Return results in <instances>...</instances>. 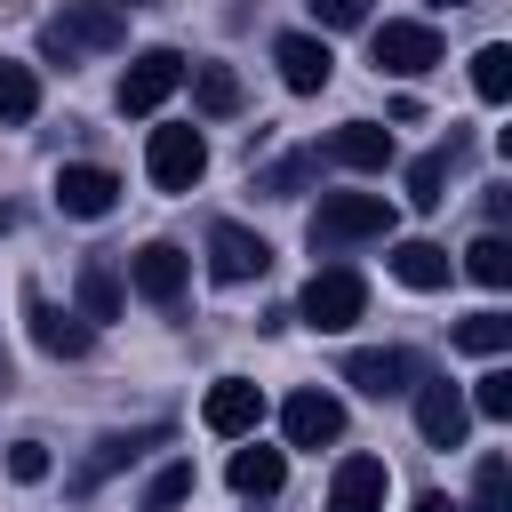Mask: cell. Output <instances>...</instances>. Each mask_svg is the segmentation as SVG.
<instances>
[{"label":"cell","instance_id":"1","mask_svg":"<svg viewBox=\"0 0 512 512\" xmlns=\"http://www.w3.org/2000/svg\"><path fill=\"white\" fill-rule=\"evenodd\" d=\"M360 240H392V200L384 192H320L312 248H360Z\"/></svg>","mask_w":512,"mask_h":512},{"label":"cell","instance_id":"2","mask_svg":"<svg viewBox=\"0 0 512 512\" xmlns=\"http://www.w3.org/2000/svg\"><path fill=\"white\" fill-rule=\"evenodd\" d=\"M360 312H368V280H360L352 264H328V272H312V280H304V296H296V320H304V328H320V336L352 328Z\"/></svg>","mask_w":512,"mask_h":512},{"label":"cell","instance_id":"3","mask_svg":"<svg viewBox=\"0 0 512 512\" xmlns=\"http://www.w3.org/2000/svg\"><path fill=\"white\" fill-rule=\"evenodd\" d=\"M144 176H152L160 192H192V184L208 176V144H200V128H152V144H144Z\"/></svg>","mask_w":512,"mask_h":512},{"label":"cell","instance_id":"4","mask_svg":"<svg viewBox=\"0 0 512 512\" xmlns=\"http://www.w3.org/2000/svg\"><path fill=\"white\" fill-rule=\"evenodd\" d=\"M368 56H376V72L416 80V72H432V64H440V32H432V24H416V16H392V24H376Z\"/></svg>","mask_w":512,"mask_h":512},{"label":"cell","instance_id":"5","mask_svg":"<svg viewBox=\"0 0 512 512\" xmlns=\"http://www.w3.org/2000/svg\"><path fill=\"white\" fill-rule=\"evenodd\" d=\"M176 88H184V56H176V48H144V56L120 72V112L144 120V112H160Z\"/></svg>","mask_w":512,"mask_h":512},{"label":"cell","instance_id":"6","mask_svg":"<svg viewBox=\"0 0 512 512\" xmlns=\"http://www.w3.org/2000/svg\"><path fill=\"white\" fill-rule=\"evenodd\" d=\"M408 392H416V432H424V448H464V432H472L464 392H456L448 376H424V384H408Z\"/></svg>","mask_w":512,"mask_h":512},{"label":"cell","instance_id":"7","mask_svg":"<svg viewBox=\"0 0 512 512\" xmlns=\"http://www.w3.org/2000/svg\"><path fill=\"white\" fill-rule=\"evenodd\" d=\"M280 432H288V448H328V440H344V400L304 384L280 400Z\"/></svg>","mask_w":512,"mask_h":512},{"label":"cell","instance_id":"8","mask_svg":"<svg viewBox=\"0 0 512 512\" xmlns=\"http://www.w3.org/2000/svg\"><path fill=\"white\" fill-rule=\"evenodd\" d=\"M184 280H192V256H184L176 240H144V248L128 256V288H136L144 304H176Z\"/></svg>","mask_w":512,"mask_h":512},{"label":"cell","instance_id":"9","mask_svg":"<svg viewBox=\"0 0 512 512\" xmlns=\"http://www.w3.org/2000/svg\"><path fill=\"white\" fill-rule=\"evenodd\" d=\"M200 424H208L216 440H248V432L264 424V392H256L248 376H216L208 400H200Z\"/></svg>","mask_w":512,"mask_h":512},{"label":"cell","instance_id":"10","mask_svg":"<svg viewBox=\"0 0 512 512\" xmlns=\"http://www.w3.org/2000/svg\"><path fill=\"white\" fill-rule=\"evenodd\" d=\"M56 208L80 216V224H96V216L120 208V176L96 168V160H72V168H56Z\"/></svg>","mask_w":512,"mask_h":512},{"label":"cell","instance_id":"11","mask_svg":"<svg viewBox=\"0 0 512 512\" xmlns=\"http://www.w3.org/2000/svg\"><path fill=\"white\" fill-rule=\"evenodd\" d=\"M56 32H64L80 56H88V48H120V40H128V8H120V0H64Z\"/></svg>","mask_w":512,"mask_h":512},{"label":"cell","instance_id":"12","mask_svg":"<svg viewBox=\"0 0 512 512\" xmlns=\"http://www.w3.org/2000/svg\"><path fill=\"white\" fill-rule=\"evenodd\" d=\"M272 64H280V80H288L296 96H320L328 72H336V56H328L320 32H280V40H272Z\"/></svg>","mask_w":512,"mask_h":512},{"label":"cell","instance_id":"13","mask_svg":"<svg viewBox=\"0 0 512 512\" xmlns=\"http://www.w3.org/2000/svg\"><path fill=\"white\" fill-rule=\"evenodd\" d=\"M272 264V248H264V232H248V224H208V272L216 280H256Z\"/></svg>","mask_w":512,"mask_h":512},{"label":"cell","instance_id":"14","mask_svg":"<svg viewBox=\"0 0 512 512\" xmlns=\"http://www.w3.org/2000/svg\"><path fill=\"white\" fill-rule=\"evenodd\" d=\"M24 312H32V344H40L48 360H80V352L96 344V328H88L80 312H56L40 288H24Z\"/></svg>","mask_w":512,"mask_h":512},{"label":"cell","instance_id":"15","mask_svg":"<svg viewBox=\"0 0 512 512\" xmlns=\"http://www.w3.org/2000/svg\"><path fill=\"white\" fill-rule=\"evenodd\" d=\"M384 496H392L384 456H344L328 480V512H384Z\"/></svg>","mask_w":512,"mask_h":512},{"label":"cell","instance_id":"16","mask_svg":"<svg viewBox=\"0 0 512 512\" xmlns=\"http://www.w3.org/2000/svg\"><path fill=\"white\" fill-rule=\"evenodd\" d=\"M408 376H416V360H408L400 344H368V352H352V360H344V384H360L368 400L408 392Z\"/></svg>","mask_w":512,"mask_h":512},{"label":"cell","instance_id":"17","mask_svg":"<svg viewBox=\"0 0 512 512\" xmlns=\"http://www.w3.org/2000/svg\"><path fill=\"white\" fill-rule=\"evenodd\" d=\"M328 160L376 176V168H392V128H376V120H344V128L328 136Z\"/></svg>","mask_w":512,"mask_h":512},{"label":"cell","instance_id":"18","mask_svg":"<svg viewBox=\"0 0 512 512\" xmlns=\"http://www.w3.org/2000/svg\"><path fill=\"white\" fill-rule=\"evenodd\" d=\"M72 296H80V320L96 328V320H120V304H128V288H120V272L104 264V256H88L80 272H72Z\"/></svg>","mask_w":512,"mask_h":512},{"label":"cell","instance_id":"19","mask_svg":"<svg viewBox=\"0 0 512 512\" xmlns=\"http://www.w3.org/2000/svg\"><path fill=\"white\" fill-rule=\"evenodd\" d=\"M448 272H456V256L440 240H400L392 248V280L400 288H448Z\"/></svg>","mask_w":512,"mask_h":512},{"label":"cell","instance_id":"20","mask_svg":"<svg viewBox=\"0 0 512 512\" xmlns=\"http://www.w3.org/2000/svg\"><path fill=\"white\" fill-rule=\"evenodd\" d=\"M280 480H288V456L256 448V432H248V448H232V488L240 496H280Z\"/></svg>","mask_w":512,"mask_h":512},{"label":"cell","instance_id":"21","mask_svg":"<svg viewBox=\"0 0 512 512\" xmlns=\"http://www.w3.org/2000/svg\"><path fill=\"white\" fill-rule=\"evenodd\" d=\"M448 168H456V136L408 160V200H416V208H440V200H448Z\"/></svg>","mask_w":512,"mask_h":512},{"label":"cell","instance_id":"22","mask_svg":"<svg viewBox=\"0 0 512 512\" xmlns=\"http://www.w3.org/2000/svg\"><path fill=\"white\" fill-rule=\"evenodd\" d=\"M152 440H160V432H104V440H96V456H88V464H80V480H72V488H80V496H88V488H96V480H104V472H120V464H128V456H144V448H152Z\"/></svg>","mask_w":512,"mask_h":512},{"label":"cell","instance_id":"23","mask_svg":"<svg viewBox=\"0 0 512 512\" xmlns=\"http://www.w3.org/2000/svg\"><path fill=\"white\" fill-rule=\"evenodd\" d=\"M32 112H40V72L0 56V128H24Z\"/></svg>","mask_w":512,"mask_h":512},{"label":"cell","instance_id":"24","mask_svg":"<svg viewBox=\"0 0 512 512\" xmlns=\"http://www.w3.org/2000/svg\"><path fill=\"white\" fill-rule=\"evenodd\" d=\"M192 104H200L208 120L240 112V72H232V64H192Z\"/></svg>","mask_w":512,"mask_h":512},{"label":"cell","instance_id":"25","mask_svg":"<svg viewBox=\"0 0 512 512\" xmlns=\"http://www.w3.org/2000/svg\"><path fill=\"white\" fill-rule=\"evenodd\" d=\"M464 272H472L480 288H512V240H504V232H480V240L464 248Z\"/></svg>","mask_w":512,"mask_h":512},{"label":"cell","instance_id":"26","mask_svg":"<svg viewBox=\"0 0 512 512\" xmlns=\"http://www.w3.org/2000/svg\"><path fill=\"white\" fill-rule=\"evenodd\" d=\"M472 96H480V104H504V96H512V48H504V40H488V48L472 56Z\"/></svg>","mask_w":512,"mask_h":512},{"label":"cell","instance_id":"27","mask_svg":"<svg viewBox=\"0 0 512 512\" xmlns=\"http://www.w3.org/2000/svg\"><path fill=\"white\" fill-rule=\"evenodd\" d=\"M456 352H480V360L512 352V320H504V312H472V320H456Z\"/></svg>","mask_w":512,"mask_h":512},{"label":"cell","instance_id":"28","mask_svg":"<svg viewBox=\"0 0 512 512\" xmlns=\"http://www.w3.org/2000/svg\"><path fill=\"white\" fill-rule=\"evenodd\" d=\"M464 512H512V464H504V456H480L472 504H464Z\"/></svg>","mask_w":512,"mask_h":512},{"label":"cell","instance_id":"29","mask_svg":"<svg viewBox=\"0 0 512 512\" xmlns=\"http://www.w3.org/2000/svg\"><path fill=\"white\" fill-rule=\"evenodd\" d=\"M184 496H192V464H184V456H176V464H160V472L144 480V512H176Z\"/></svg>","mask_w":512,"mask_h":512},{"label":"cell","instance_id":"30","mask_svg":"<svg viewBox=\"0 0 512 512\" xmlns=\"http://www.w3.org/2000/svg\"><path fill=\"white\" fill-rule=\"evenodd\" d=\"M472 416H488V424H504L512 416V368H488L480 384H472V400H464Z\"/></svg>","mask_w":512,"mask_h":512},{"label":"cell","instance_id":"31","mask_svg":"<svg viewBox=\"0 0 512 512\" xmlns=\"http://www.w3.org/2000/svg\"><path fill=\"white\" fill-rule=\"evenodd\" d=\"M312 168H320V152H296V160H272V168L256 176V192H272V200H288L296 184H312Z\"/></svg>","mask_w":512,"mask_h":512},{"label":"cell","instance_id":"32","mask_svg":"<svg viewBox=\"0 0 512 512\" xmlns=\"http://www.w3.org/2000/svg\"><path fill=\"white\" fill-rule=\"evenodd\" d=\"M304 8H312L320 32H352V24H368V0H304Z\"/></svg>","mask_w":512,"mask_h":512},{"label":"cell","instance_id":"33","mask_svg":"<svg viewBox=\"0 0 512 512\" xmlns=\"http://www.w3.org/2000/svg\"><path fill=\"white\" fill-rule=\"evenodd\" d=\"M8 480L40 488V480H48V448H40V440H16V448H8Z\"/></svg>","mask_w":512,"mask_h":512},{"label":"cell","instance_id":"34","mask_svg":"<svg viewBox=\"0 0 512 512\" xmlns=\"http://www.w3.org/2000/svg\"><path fill=\"white\" fill-rule=\"evenodd\" d=\"M40 64H64V72H72V64H80V48H72L56 24H40Z\"/></svg>","mask_w":512,"mask_h":512},{"label":"cell","instance_id":"35","mask_svg":"<svg viewBox=\"0 0 512 512\" xmlns=\"http://www.w3.org/2000/svg\"><path fill=\"white\" fill-rule=\"evenodd\" d=\"M416 512H464V504H448V496H416Z\"/></svg>","mask_w":512,"mask_h":512},{"label":"cell","instance_id":"36","mask_svg":"<svg viewBox=\"0 0 512 512\" xmlns=\"http://www.w3.org/2000/svg\"><path fill=\"white\" fill-rule=\"evenodd\" d=\"M0 232H16V208H8V200H0Z\"/></svg>","mask_w":512,"mask_h":512},{"label":"cell","instance_id":"37","mask_svg":"<svg viewBox=\"0 0 512 512\" xmlns=\"http://www.w3.org/2000/svg\"><path fill=\"white\" fill-rule=\"evenodd\" d=\"M440 8H464V0H440Z\"/></svg>","mask_w":512,"mask_h":512},{"label":"cell","instance_id":"38","mask_svg":"<svg viewBox=\"0 0 512 512\" xmlns=\"http://www.w3.org/2000/svg\"><path fill=\"white\" fill-rule=\"evenodd\" d=\"M128 8H136V0H128Z\"/></svg>","mask_w":512,"mask_h":512}]
</instances>
